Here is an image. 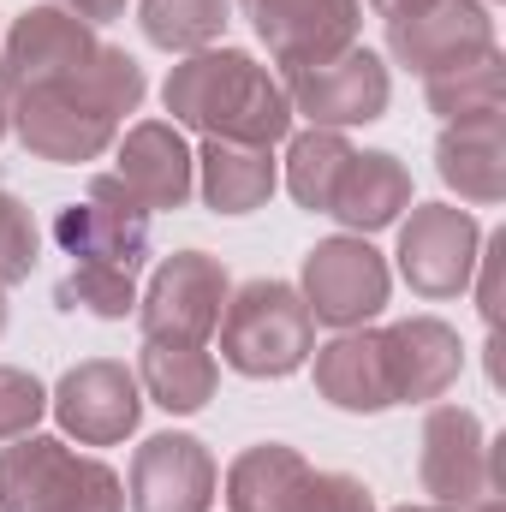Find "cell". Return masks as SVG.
<instances>
[{
    "mask_svg": "<svg viewBox=\"0 0 506 512\" xmlns=\"http://www.w3.org/2000/svg\"><path fill=\"white\" fill-rule=\"evenodd\" d=\"M48 411L60 417V429L78 447H120L126 435H137V423H143L137 370H126L120 358H84V364H72L54 382Z\"/></svg>",
    "mask_w": 506,
    "mask_h": 512,
    "instance_id": "obj_10",
    "label": "cell"
},
{
    "mask_svg": "<svg viewBox=\"0 0 506 512\" xmlns=\"http://www.w3.org/2000/svg\"><path fill=\"white\" fill-rule=\"evenodd\" d=\"M36 256H42L36 215H30V209L12 197V191H0V286H18V280H30Z\"/></svg>",
    "mask_w": 506,
    "mask_h": 512,
    "instance_id": "obj_27",
    "label": "cell"
},
{
    "mask_svg": "<svg viewBox=\"0 0 506 512\" xmlns=\"http://www.w3.org/2000/svg\"><path fill=\"white\" fill-rule=\"evenodd\" d=\"M215 334H221V364L251 376V382H280V376L304 370L316 352V322H310L298 286L268 280V274L227 292Z\"/></svg>",
    "mask_w": 506,
    "mask_h": 512,
    "instance_id": "obj_4",
    "label": "cell"
},
{
    "mask_svg": "<svg viewBox=\"0 0 506 512\" xmlns=\"http://www.w3.org/2000/svg\"><path fill=\"white\" fill-rule=\"evenodd\" d=\"M310 358H316V393L334 411H352V417L393 411V376H387L381 328H346L328 346H316Z\"/></svg>",
    "mask_w": 506,
    "mask_h": 512,
    "instance_id": "obj_17",
    "label": "cell"
},
{
    "mask_svg": "<svg viewBox=\"0 0 506 512\" xmlns=\"http://www.w3.org/2000/svg\"><path fill=\"white\" fill-rule=\"evenodd\" d=\"M495 42V12L483 0H435L423 6L417 18H399L387 24V54L393 66L417 72V78H435V72H453V66H471L483 60Z\"/></svg>",
    "mask_w": 506,
    "mask_h": 512,
    "instance_id": "obj_14",
    "label": "cell"
},
{
    "mask_svg": "<svg viewBox=\"0 0 506 512\" xmlns=\"http://www.w3.org/2000/svg\"><path fill=\"white\" fill-rule=\"evenodd\" d=\"M54 6H66L72 18H84V24H114V18H126V0H54Z\"/></svg>",
    "mask_w": 506,
    "mask_h": 512,
    "instance_id": "obj_31",
    "label": "cell"
},
{
    "mask_svg": "<svg viewBox=\"0 0 506 512\" xmlns=\"http://www.w3.org/2000/svg\"><path fill=\"white\" fill-rule=\"evenodd\" d=\"M387 292H393L387 256L370 239H358V233H334V239H322V245L304 251L298 298H304L310 322H328L334 334L370 328L381 310H387Z\"/></svg>",
    "mask_w": 506,
    "mask_h": 512,
    "instance_id": "obj_7",
    "label": "cell"
},
{
    "mask_svg": "<svg viewBox=\"0 0 506 512\" xmlns=\"http://www.w3.org/2000/svg\"><path fill=\"white\" fill-rule=\"evenodd\" d=\"M280 90L292 102V120H310L322 131H352L370 126L387 114L393 102V72L376 48L352 42L346 54L334 60H316V66H286L280 72Z\"/></svg>",
    "mask_w": 506,
    "mask_h": 512,
    "instance_id": "obj_6",
    "label": "cell"
},
{
    "mask_svg": "<svg viewBox=\"0 0 506 512\" xmlns=\"http://www.w3.org/2000/svg\"><path fill=\"white\" fill-rule=\"evenodd\" d=\"M60 310H90L102 322H126L137 316V274L120 268H66V280L54 286Z\"/></svg>",
    "mask_w": 506,
    "mask_h": 512,
    "instance_id": "obj_26",
    "label": "cell"
},
{
    "mask_svg": "<svg viewBox=\"0 0 506 512\" xmlns=\"http://www.w3.org/2000/svg\"><path fill=\"white\" fill-rule=\"evenodd\" d=\"M274 185H280L274 149L203 137V149H197V197H203L215 215H256V209H268Z\"/></svg>",
    "mask_w": 506,
    "mask_h": 512,
    "instance_id": "obj_20",
    "label": "cell"
},
{
    "mask_svg": "<svg viewBox=\"0 0 506 512\" xmlns=\"http://www.w3.org/2000/svg\"><path fill=\"white\" fill-rule=\"evenodd\" d=\"M346 161H352L346 131H322V126L292 131L286 137V191H292V203L310 209V215H328Z\"/></svg>",
    "mask_w": 506,
    "mask_h": 512,
    "instance_id": "obj_23",
    "label": "cell"
},
{
    "mask_svg": "<svg viewBox=\"0 0 506 512\" xmlns=\"http://www.w3.org/2000/svg\"><path fill=\"white\" fill-rule=\"evenodd\" d=\"M501 256H506V233H489L483 239V256H477V268H483V286H477V304H483V322L489 328H501Z\"/></svg>",
    "mask_w": 506,
    "mask_h": 512,
    "instance_id": "obj_30",
    "label": "cell"
},
{
    "mask_svg": "<svg viewBox=\"0 0 506 512\" xmlns=\"http://www.w3.org/2000/svg\"><path fill=\"white\" fill-rule=\"evenodd\" d=\"M405 209H411V167H405L393 149H364V155L352 149V161H346V173H340V185H334L328 215H334L346 233L370 239L381 227H393Z\"/></svg>",
    "mask_w": 506,
    "mask_h": 512,
    "instance_id": "obj_19",
    "label": "cell"
},
{
    "mask_svg": "<svg viewBox=\"0 0 506 512\" xmlns=\"http://www.w3.org/2000/svg\"><path fill=\"white\" fill-rule=\"evenodd\" d=\"M143 96H149L143 66L126 48L102 42L96 60L12 90V131L36 161L84 167V161H96V155H108L120 143L126 114L143 108Z\"/></svg>",
    "mask_w": 506,
    "mask_h": 512,
    "instance_id": "obj_1",
    "label": "cell"
},
{
    "mask_svg": "<svg viewBox=\"0 0 506 512\" xmlns=\"http://www.w3.org/2000/svg\"><path fill=\"white\" fill-rule=\"evenodd\" d=\"M12 131V90H6V78H0V137Z\"/></svg>",
    "mask_w": 506,
    "mask_h": 512,
    "instance_id": "obj_33",
    "label": "cell"
},
{
    "mask_svg": "<svg viewBox=\"0 0 506 512\" xmlns=\"http://www.w3.org/2000/svg\"><path fill=\"white\" fill-rule=\"evenodd\" d=\"M161 102L173 114V126L197 131V137H227V143H262L274 149L280 137H292V102L280 90V72H268L245 48H203L185 54L167 84Z\"/></svg>",
    "mask_w": 506,
    "mask_h": 512,
    "instance_id": "obj_2",
    "label": "cell"
},
{
    "mask_svg": "<svg viewBox=\"0 0 506 512\" xmlns=\"http://www.w3.org/2000/svg\"><path fill=\"white\" fill-rule=\"evenodd\" d=\"M310 459L286 441H256L227 465V512H304Z\"/></svg>",
    "mask_w": 506,
    "mask_h": 512,
    "instance_id": "obj_21",
    "label": "cell"
},
{
    "mask_svg": "<svg viewBox=\"0 0 506 512\" xmlns=\"http://www.w3.org/2000/svg\"><path fill=\"white\" fill-rule=\"evenodd\" d=\"M42 411H48V387L18 364H0V447L30 435L42 423Z\"/></svg>",
    "mask_w": 506,
    "mask_h": 512,
    "instance_id": "obj_28",
    "label": "cell"
},
{
    "mask_svg": "<svg viewBox=\"0 0 506 512\" xmlns=\"http://www.w3.org/2000/svg\"><path fill=\"white\" fill-rule=\"evenodd\" d=\"M221 489V465L209 453V441L197 435H149L131 453V477H126V507L131 512H209Z\"/></svg>",
    "mask_w": 506,
    "mask_h": 512,
    "instance_id": "obj_13",
    "label": "cell"
},
{
    "mask_svg": "<svg viewBox=\"0 0 506 512\" xmlns=\"http://www.w3.org/2000/svg\"><path fill=\"white\" fill-rule=\"evenodd\" d=\"M227 262L209 251H173L155 262L143 298H137V328L143 340L161 346H209V334L221 328L227 310Z\"/></svg>",
    "mask_w": 506,
    "mask_h": 512,
    "instance_id": "obj_5",
    "label": "cell"
},
{
    "mask_svg": "<svg viewBox=\"0 0 506 512\" xmlns=\"http://www.w3.org/2000/svg\"><path fill=\"white\" fill-rule=\"evenodd\" d=\"M423 102L441 120H489V114H506V54L489 48L471 66H453V72L423 78Z\"/></svg>",
    "mask_w": 506,
    "mask_h": 512,
    "instance_id": "obj_25",
    "label": "cell"
},
{
    "mask_svg": "<svg viewBox=\"0 0 506 512\" xmlns=\"http://www.w3.org/2000/svg\"><path fill=\"white\" fill-rule=\"evenodd\" d=\"M233 6L251 18L256 42L280 72L334 60L364 30V0H233Z\"/></svg>",
    "mask_w": 506,
    "mask_h": 512,
    "instance_id": "obj_11",
    "label": "cell"
},
{
    "mask_svg": "<svg viewBox=\"0 0 506 512\" xmlns=\"http://www.w3.org/2000/svg\"><path fill=\"white\" fill-rule=\"evenodd\" d=\"M114 149H120L114 179L149 215H173L197 197V149L185 143V131L173 120H137L131 131H120Z\"/></svg>",
    "mask_w": 506,
    "mask_h": 512,
    "instance_id": "obj_15",
    "label": "cell"
},
{
    "mask_svg": "<svg viewBox=\"0 0 506 512\" xmlns=\"http://www.w3.org/2000/svg\"><path fill=\"white\" fill-rule=\"evenodd\" d=\"M465 512H506V507H501V495H483V501H471Z\"/></svg>",
    "mask_w": 506,
    "mask_h": 512,
    "instance_id": "obj_34",
    "label": "cell"
},
{
    "mask_svg": "<svg viewBox=\"0 0 506 512\" xmlns=\"http://www.w3.org/2000/svg\"><path fill=\"white\" fill-rule=\"evenodd\" d=\"M0 512H126V483L108 459L30 429L0 447Z\"/></svg>",
    "mask_w": 506,
    "mask_h": 512,
    "instance_id": "obj_3",
    "label": "cell"
},
{
    "mask_svg": "<svg viewBox=\"0 0 506 512\" xmlns=\"http://www.w3.org/2000/svg\"><path fill=\"white\" fill-rule=\"evenodd\" d=\"M54 245L72 256V268H120L137 274L149 262V209L131 197L114 173H96L84 203L54 209Z\"/></svg>",
    "mask_w": 506,
    "mask_h": 512,
    "instance_id": "obj_9",
    "label": "cell"
},
{
    "mask_svg": "<svg viewBox=\"0 0 506 512\" xmlns=\"http://www.w3.org/2000/svg\"><path fill=\"white\" fill-rule=\"evenodd\" d=\"M137 24L161 54H203L227 36L233 0H137Z\"/></svg>",
    "mask_w": 506,
    "mask_h": 512,
    "instance_id": "obj_24",
    "label": "cell"
},
{
    "mask_svg": "<svg viewBox=\"0 0 506 512\" xmlns=\"http://www.w3.org/2000/svg\"><path fill=\"white\" fill-rule=\"evenodd\" d=\"M393 512H459V507H435V501H417V507H393Z\"/></svg>",
    "mask_w": 506,
    "mask_h": 512,
    "instance_id": "obj_35",
    "label": "cell"
},
{
    "mask_svg": "<svg viewBox=\"0 0 506 512\" xmlns=\"http://www.w3.org/2000/svg\"><path fill=\"white\" fill-rule=\"evenodd\" d=\"M304 512H376V495L352 471H310V501Z\"/></svg>",
    "mask_w": 506,
    "mask_h": 512,
    "instance_id": "obj_29",
    "label": "cell"
},
{
    "mask_svg": "<svg viewBox=\"0 0 506 512\" xmlns=\"http://www.w3.org/2000/svg\"><path fill=\"white\" fill-rule=\"evenodd\" d=\"M417 483L435 507H471L489 489V435L471 405H429L417 441Z\"/></svg>",
    "mask_w": 506,
    "mask_h": 512,
    "instance_id": "obj_12",
    "label": "cell"
},
{
    "mask_svg": "<svg viewBox=\"0 0 506 512\" xmlns=\"http://www.w3.org/2000/svg\"><path fill=\"white\" fill-rule=\"evenodd\" d=\"M423 6H435V0H370V12L387 18V24H399V18H417Z\"/></svg>",
    "mask_w": 506,
    "mask_h": 512,
    "instance_id": "obj_32",
    "label": "cell"
},
{
    "mask_svg": "<svg viewBox=\"0 0 506 512\" xmlns=\"http://www.w3.org/2000/svg\"><path fill=\"white\" fill-rule=\"evenodd\" d=\"M137 387L167 417H191V411H203L215 399L221 364L209 358V346H161V340H143V352H137Z\"/></svg>",
    "mask_w": 506,
    "mask_h": 512,
    "instance_id": "obj_22",
    "label": "cell"
},
{
    "mask_svg": "<svg viewBox=\"0 0 506 512\" xmlns=\"http://www.w3.org/2000/svg\"><path fill=\"white\" fill-rule=\"evenodd\" d=\"M435 173L459 203H501L506 197V114L489 120H447L435 137Z\"/></svg>",
    "mask_w": 506,
    "mask_h": 512,
    "instance_id": "obj_18",
    "label": "cell"
},
{
    "mask_svg": "<svg viewBox=\"0 0 506 512\" xmlns=\"http://www.w3.org/2000/svg\"><path fill=\"white\" fill-rule=\"evenodd\" d=\"M399 280L441 304L471 292L477 280V256H483V221L459 203H411V215L399 221Z\"/></svg>",
    "mask_w": 506,
    "mask_h": 512,
    "instance_id": "obj_8",
    "label": "cell"
},
{
    "mask_svg": "<svg viewBox=\"0 0 506 512\" xmlns=\"http://www.w3.org/2000/svg\"><path fill=\"white\" fill-rule=\"evenodd\" d=\"M387 346V376H393V405H435L447 399L459 370H465V340L441 316H405L381 328Z\"/></svg>",
    "mask_w": 506,
    "mask_h": 512,
    "instance_id": "obj_16",
    "label": "cell"
},
{
    "mask_svg": "<svg viewBox=\"0 0 506 512\" xmlns=\"http://www.w3.org/2000/svg\"><path fill=\"white\" fill-rule=\"evenodd\" d=\"M0 334H6V286H0Z\"/></svg>",
    "mask_w": 506,
    "mask_h": 512,
    "instance_id": "obj_36",
    "label": "cell"
}]
</instances>
